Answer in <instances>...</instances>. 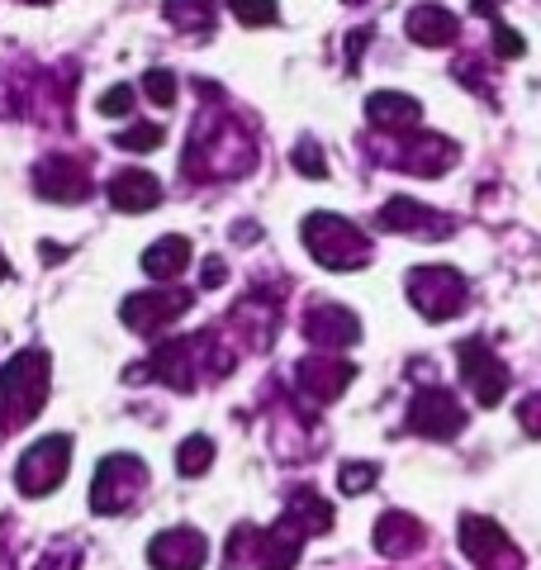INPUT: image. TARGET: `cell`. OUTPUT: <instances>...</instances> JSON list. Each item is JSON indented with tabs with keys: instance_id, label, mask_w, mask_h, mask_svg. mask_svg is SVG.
Instances as JSON below:
<instances>
[{
	"instance_id": "cell-24",
	"label": "cell",
	"mask_w": 541,
	"mask_h": 570,
	"mask_svg": "<svg viewBox=\"0 0 541 570\" xmlns=\"http://www.w3.org/2000/svg\"><path fill=\"white\" fill-rule=\"evenodd\" d=\"M167 20L186 33H209L214 29V0H167Z\"/></svg>"
},
{
	"instance_id": "cell-14",
	"label": "cell",
	"mask_w": 541,
	"mask_h": 570,
	"mask_svg": "<svg viewBox=\"0 0 541 570\" xmlns=\"http://www.w3.org/2000/svg\"><path fill=\"white\" fill-rule=\"evenodd\" d=\"M295 376H299V395L309 404H333L356 381V366L342 362V356H304Z\"/></svg>"
},
{
	"instance_id": "cell-35",
	"label": "cell",
	"mask_w": 541,
	"mask_h": 570,
	"mask_svg": "<svg viewBox=\"0 0 541 570\" xmlns=\"http://www.w3.org/2000/svg\"><path fill=\"white\" fill-rule=\"evenodd\" d=\"M10 281V262H6V253H0V285Z\"/></svg>"
},
{
	"instance_id": "cell-32",
	"label": "cell",
	"mask_w": 541,
	"mask_h": 570,
	"mask_svg": "<svg viewBox=\"0 0 541 570\" xmlns=\"http://www.w3.org/2000/svg\"><path fill=\"white\" fill-rule=\"evenodd\" d=\"M134 110V86H110V91L100 96V115H110V119H124Z\"/></svg>"
},
{
	"instance_id": "cell-5",
	"label": "cell",
	"mask_w": 541,
	"mask_h": 570,
	"mask_svg": "<svg viewBox=\"0 0 541 570\" xmlns=\"http://www.w3.org/2000/svg\"><path fill=\"white\" fill-rule=\"evenodd\" d=\"M465 295H471V285L456 266H413L409 272V299L419 305L423 318L432 324H446V318H456L465 309Z\"/></svg>"
},
{
	"instance_id": "cell-18",
	"label": "cell",
	"mask_w": 541,
	"mask_h": 570,
	"mask_svg": "<svg viewBox=\"0 0 541 570\" xmlns=\"http://www.w3.org/2000/svg\"><path fill=\"white\" fill-rule=\"evenodd\" d=\"M304 542H309V532L291 519H281L276 528H266L257 538V570H295Z\"/></svg>"
},
{
	"instance_id": "cell-4",
	"label": "cell",
	"mask_w": 541,
	"mask_h": 570,
	"mask_svg": "<svg viewBox=\"0 0 541 570\" xmlns=\"http://www.w3.org/2000/svg\"><path fill=\"white\" fill-rule=\"evenodd\" d=\"M148 490V466L129 452H115L96 466L90 480V513H124L138 504V494Z\"/></svg>"
},
{
	"instance_id": "cell-22",
	"label": "cell",
	"mask_w": 541,
	"mask_h": 570,
	"mask_svg": "<svg viewBox=\"0 0 541 570\" xmlns=\"http://www.w3.org/2000/svg\"><path fill=\"white\" fill-rule=\"evenodd\" d=\"M190 238H180V234H167V238H157L148 253H142V272H148L153 281H176L180 272L190 266Z\"/></svg>"
},
{
	"instance_id": "cell-10",
	"label": "cell",
	"mask_w": 541,
	"mask_h": 570,
	"mask_svg": "<svg viewBox=\"0 0 541 570\" xmlns=\"http://www.w3.org/2000/svg\"><path fill=\"white\" fill-rule=\"evenodd\" d=\"M33 190L52 205H81L90 195V171L71 153H48L43 163L33 167Z\"/></svg>"
},
{
	"instance_id": "cell-17",
	"label": "cell",
	"mask_w": 541,
	"mask_h": 570,
	"mask_svg": "<svg viewBox=\"0 0 541 570\" xmlns=\"http://www.w3.org/2000/svg\"><path fill=\"white\" fill-rule=\"evenodd\" d=\"M423 547H427V532H423V523L413 519V513H404V509L381 513V523H375V551H381V557L404 561V557H413V551H423Z\"/></svg>"
},
{
	"instance_id": "cell-16",
	"label": "cell",
	"mask_w": 541,
	"mask_h": 570,
	"mask_svg": "<svg viewBox=\"0 0 541 570\" xmlns=\"http://www.w3.org/2000/svg\"><path fill=\"white\" fill-rule=\"evenodd\" d=\"M304 333L318 347H352L361 337V318L347 305H333V299H318V305L304 314Z\"/></svg>"
},
{
	"instance_id": "cell-20",
	"label": "cell",
	"mask_w": 541,
	"mask_h": 570,
	"mask_svg": "<svg viewBox=\"0 0 541 570\" xmlns=\"http://www.w3.org/2000/svg\"><path fill=\"white\" fill-rule=\"evenodd\" d=\"M105 195H110L115 209L142 214V209H157L161 205V181H157L153 171H119V176H110Z\"/></svg>"
},
{
	"instance_id": "cell-8",
	"label": "cell",
	"mask_w": 541,
	"mask_h": 570,
	"mask_svg": "<svg viewBox=\"0 0 541 570\" xmlns=\"http://www.w3.org/2000/svg\"><path fill=\"white\" fill-rule=\"evenodd\" d=\"M456 356H461V376L475 390L480 409L503 404V395H509V366L494 356V347L484 343V337H465V343L456 347Z\"/></svg>"
},
{
	"instance_id": "cell-12",
	"label": "cell",
	"mask_w": 541,
	"mask_h": 570,
	"mask_svg": "<svg viewBox=\"0 0 541 570\" xmlns=\"http://www.w3.org/2000/svg\"><path fill=\"white\" fill-rule=\"evenodd\" d=\"M381 228H390V234H409V238H451L456 234L451 214L427 209V205L413 200V195H394V200L381 209Z\"/></svg>"
},
{
	"instance_id": "cell-19",
	"label": "cell",
	"mask_w": 541,
	"mask_h": 570,
	"mask_svg": "<svg viewBox=\"0 0 541 570\" xmlns=\"http://www.w3.org/2000/svg\"><path fill=\"white\" fill-rule=\"evenodd\" d=\"M366 119L385 134H413L423 119V105L404 91H375V96H366Z\"/></svg>"
},
{
	"instance_id": "cell-2",
	"label": "cell",
	"mask_w": 541,
	"mask_h": 570,
	"mask_svg": "<svg viewBox=\"0 0 541 570\" xmlns=\"http://www.w3.org/2000/svg\"><path fill=\"white\" fill-rule=\"evenodd\" d=\"M48 400V352L24 347L0 366V433L24 428Z\"/></svg>"
},
{
	"instance_id": "cell-6",
	"label": "cell",
	"mask_w": 541,
	"mask_h": 570,
	"mask_svg": "<svg viewBox=\"0 0 541 570\" xmlns=\"http://www.w3.org/2000/svg\"><path fill=\"white\" fill-rule=\"evenodd\" d=\"M67 471H71V438L48 433L43 442H33V448L20 456L14 485H20V494H29V499H43V494H52L62 485Z\"/></svg>"
},
{
	"instance_id": "cell-7",
	"label": "cell",
	"mask_w": 541,
	"mask_h": 570,
	"mask_svg": "<svg viewBox=\"0 0 541 570\" xmlns=\"http://www.w3.org/2000/svg\"><path fill=\"white\" fill-rule=\"evenodd\" d=\"M461 551L480 570H522V557L509 542V532H503L494 519H480V513H465L461 519Z\"/></svg>"
},
{
	"instance_id": "cell-34",
	"label": "cell",
	"mask_w": 541,
	"mask_h": 570,
	"mask_svg": "<svg viewBox=\"0 0 541 570\" xmlns=\"http://www.w3.org/2000/svg\"><path fill=\"white\" fill-rule=\"evenodd\" d=\"M224 281H228V266L219 257H209L205 272H200V285H205V291H214V285H224Z\"/></svg>"
},
{
	"instance_id": "cell-28",
	"label": "cell",
	"mask_w": 541,
	"mask_h": 570,
	"mask_svg": "<svg viewBox=\"0 0 541 570\" xmlns=\"http://www.w3.org/2000/svg\"><path fill=\"white\" fill-rule=\"evenodd\" d=\"M161 138H167L161 124H134V129H124L115 142L124 153H153V148H161Z\"/></svg>"
},
{
	"instance_id": "cell-30",
	"label": "cell",
	"mask_w": 541,
	"mask_h": 570,
	"mask_svg": "<svg viewBox=\"0 0 541 570\" xmlns=\"http://www.w3.org/2000/svg\"><path fill=\"white\" fill-rule=\"evenodd\" d=\"M291 163H295V171H299V176H309V181H323V176H328V163H323V148H314L309 138H299V148L291 153Z\"/></svg>"
},
{
	"instance_id": "cell-21",
	"label": "cell",
	"mask_w": 541,
	"mask_h": 570,
	"mask_svg": "<svg viewBox=\"0 0 541 570\" xmlns=\"http://www.w3.org/2000/svg\"><path fill=\"white\" fill-rule=\"evenodd\" d=\"M409 39L413 43H423V48H446V43H456V33H461V20L451 14L446 6H419V10H409Z\"/></svg>"
},
{
	"instance_id": "cell-31",
	"label": "cell",
	"mask_w": 541,
	"mask_h": 570,
	"mask_svg": "<svg viewBox=\"0 0 541 570\" xmlns=\"http://www.w3.org/2000/svg\"><path fill=\"white\" fill-rule=\"evenodd\" d=\"M490 24H494V52H499V58H522V52H528V43H522V33L503 24L499 14H494Z\"/></svg>"
},
{
	"instance_id": "cell-29",
	"label": "cell",
	"mask_w": 541,
	"mask_h": 570,
	"mask_svg": "<svg viewBox=\"0 0 541 570\" xmlns=\"http://www.w3.org/2000/svg\"><path fill=\"white\" fill-rule=\"evenodd\" d=\"M142 91H148V100L157 105V110H171L176 105V77L167 67H153L148 77H142Z\"/></svg>"
},
{
	"instance_id": "cell-33",
	"label": "cell",
	"mask_w": 541,
	"mask_h": 570,
	"mask_svg": "<svg viewBox=\"0 0 541 570\" xmlns=\"http://www.w3.org/2000/svg\"><path fill=\"white\" fill-rule=\"evenodd\" d=\"M518 419H522V428H528L532 438H541V395L522 400V404H518Z\"/></svg>"
},
{
	"instance_id": "cell-27",
	"label": "cell",
	"mask_w": 541,
	"mask_h": 570,
	"mask_svg": "<svg viewBox=\"0 0 541 570\" xmlns=\"http://www.w3.org/2000/svg\"><path fill=\"white\" fill-rule=\"evenodd\" d=\"M375 480H381V466H375V461H347V466L337 471V485H342V494H366Z\"/></svg>"
},
{
	"instance_id": "cell-1",
	"label": "cell",
	"mask_w": 541,
	"mask_h": 570,
	"mask_svg": "<svg viewBox=\"0 0 541 570\" xmlns=\"http://www.w3.org/2000/svg\"><path fill=\"white\" fill-rule=\"evenodd\" d=\"M252 163H257V148H252V134L243 124L228 115H205L190 134L180 171L190 181H228V176H247Z\"/></svg>"
},
{
	"instance_id": "cell-9",
	"label": "cell",
	"mask_w": 541,
	"mask_h": 570,
	"mask_svg": "<svg viewBox=\"0 0 541 570\" xmlns=\"http://www.w3.org/2000/svg\"><path fill=\"white\" fill-rule=\"evenodd\" d=\"M409 428L413 433H423V438H432V442H446V438H456L465 428V409L456 404L451 390L423 385L419 395H413V404H409Z\"/></svg>"
},
{
	"instance_id": "cell-11",
	"label": "cell",
	"mask_w": 541,
	"mask_h": 570,
	"mask_svg": "<svg viewBox=\"0 0 541 570\" xmlns=\"http://www.w3.org/2000/svg\"><path fill=\"white\" fill-rule=\"evenodd\" d=\"M195 305L190 291H142V295H129L124 299L119 318L129 324L134 333H161L167 324H176V318H186Z\"/></svg>"
},
{
	"instance_id": "cell-36",
	"label": "cell",
	"mask_w": 541,
	"mask_h": 570,
	"mask_svg": "<svg viewBox=\"0 0 541 570\" xmlns=\"http://www.w3.org/2000/svg\"><path fill=\"white\" fill-rule=\"evenodd\" d=\"M39 6H43V0H39Z\"/></svg>"
},
{
	"instance_id": "cell-23",
	"label": "cell",
	"mask_w": 541,
	"mask_h": 570,
	"mask_svg": "<svg viewBox=\"0 0 541 570\" xmlns=\"http://www.w3.org/2000/svg\"><path fill=\"white\" fill-rule=\"evenodd\" d=\"M285 519L299 523L304 532H309V538H318V532L333 528V504H328V499H323L318 490L299 485V490H291V499H285Z\"/></svg>"
},
{
	"instance_id": "cell-3",
	"label": "cell",
	"mask_w": 541,
	"mask_h": 570,
	"mask_svg": "<svg viewBox=\"0 0 541 570\" xmlns=\"http://www.w3.org/2000/svg\"><path fill=\"white\" fill-rule=\"evenodd\" d=\"M304 247L318 266L328 272H361L371 262V243L356 224H347L342 214H309L304 219Z\"/></svg>"
},
{
	"instance_id": "cell-13",
	"label": "cell",
	"mask_w": 541,
	"mask_h": 570,
	"mask_svg": "<svg viewBox=\"0 0 541 570\" xmlns=\"http://www.w3.org/2000/svg\"><path fill=\"white\" fill-rule=\"evenodd\" d=\"M148 561H153V570H205L209 542H205V532H195V528H167L148 542Z\"/></svg>"
},
{
	"instance_id": "cell-25",
	"label": "cell",
	"mask_w": 541,
	"mask_h": 570,
	"mask_svg": "<svg viewBox=\"0 0 541 570\" xmlns=\"http://www.w3.org/2000/svg\"><path fill=\"white\" fill-rule=\"evenodd\" d=\"M209 466H214V442L205 433H195V438H186L176 448V471L180 475H205Z\"/></svg>"
},
{
	"instance_id": "cell-26",
	"label": "cell",
	"mask_w": 541,
	"mask_h": 570,
	"mask_svg": "<svg viewBox=\"0 0 541 570\" xmlns=\"http://www.w3.org/2000/svg\"><path fill=\"white\" fill-rule=\"evenodd\" d=\"M228 10L238 14V24H247V29H266V24L281 20L276 0H228Z\"/></svg>"
},
{
	"instance_id": "cell-15",
	"label": "cell",
	"mask_w": 541,
	"mask_h": 570,
	"mask_svg": "<svg viewBox=\"0 0 541 570\" xmlns=\"http://www.w3.org/2000/svg\"><path fill=\"white\" fill-rule=\"evenodd\" d=\"M394 167H404L413 176H442L451 163H456V142L446 138H432V134H413L409 142L394 138Z\"/></svg>"
}]
</instances>
